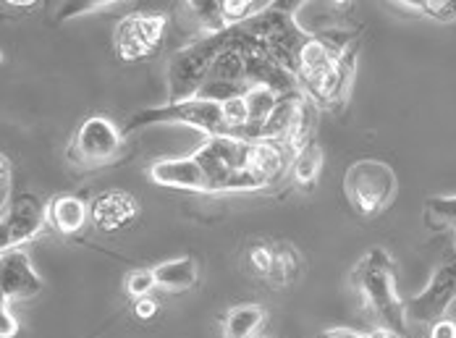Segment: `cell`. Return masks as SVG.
I'll list each match as a JSON object with an SVG mask.
<instances>
[{
	"mask_svg": "<svg viewBox=\"0 0 456 338\" xmlns=\"http://www.w3.org/2000/svg\"><path fill=\"white\" fill-rule=\"evenodd\" d=\"M352 286L362 296V304L372 312L378 328L407 334V302L396 294L394 262L386 249L372 246L352 270Z\"/></svg>",
	"mask_w": 456,
	"mask_h": 338,
	"instance_id": "obj_1",
	"label": "cell"
},
{
	"mask_svg": "<svg viewBox=\"0 0 456 338\" xmlns=\"http://www.w3.org/2000/svg\"><path fill=\"white\" fill-rule=\"evenodd\" d=\"M255 142L239 137H208L205 145L194 149L210 194L218 192H257L265 189L252 171Z\"/></svg>",
	"mask_w": 456,
	"mask_h": 338,
	"instance_id": "obj_2",
	"label": "cell"
},
{
	"mask_svg": "<svg viewBox=\"0 0 456 338\" xmlns=\"http://www.w3.org/2000/svg\"><path fill=\"white\" fill-rule=\"evenodd\" d=\"M233 29L221 35H202L200 40L176 50L168 60V102H183L200 95L216 58L231 45Z\"/></svg>",
	"mask_w": 456,
	"mask_h": 338,
	"instance_id": "obj_3",
	"label": "cell"
},
{
	"mask_svg": "<svg viewBox=\"0 0 456 338\" xmlns=\"http://www.w3.org/2000/svg\"><path fill=\"white\" fill-rule=\"evenodd\" d=\"M396 173L383 160H360L344 176V194L362 218L380 215L396 199Z\"/></svg>",
	"mask_w": 456,
	"mask_h": 338,
	"instance_id": "obj_4",
	"label": "cell"
},
{
	"mask_svg": "<svg viewBox=\"0 0 456 338\" xmlns=\"http://www.w3.org/2000/svg\"><path fill=\"white\" fill-rule=\"evenodd\" d=\"M155 124H186L208 137H231L224 116V102L213 100H183V102H166L163 108H144L126 124V132H139Z\"/></svg>",
	"mask_w": 456,
	"mask_h": 338,
	"instance_id": "obj_5",
	"label": "cell"
},
{
	"mask_svg": "<svg viewBox=\"0 0 456 338\" xmlns=\"http://www.w3.org/2000/svg\"><path fill=\"white\" fill-rule=\"evenodd\" d=\"M121 152H124V132H118V126L110 118L92 116L77 129L69 145V160L79 168H97L113 163Z\"/></svg>",
	"mask_w": 456,
	"mask_h": 338,
	"instance_id": "obj_6",
	"label": "cell"
},
{
	"mask_svg": "<svg viewBox=\"0 0 456 338\" xmlns=\"http://www.w3.org/2000/svg\"><path fill=\"white\" fill-rule=\"evenodd\" d=\"M233 29V40L213 63L202 90L200 100H213V102H228L233 97H244L249 93L247 84V66H244V43H247V32L241 27H231Z\"/></svg>",
	"mask_w": 456,
	"mask_h": 338,
	"instance_id": "obj_7",
	"label": "cell"
},
{
	"mask_svg": "<svg viewBox=\"0 0 456 338\" xmlns=\"http://www.w3.org/2000/svg\"><path fill=\"white\" fill-rule=\"evenodd\" d=\"M166 32H168L166 13H158V11H137V13H129L116 27V35H113L116 52L126 63L150 58L155 50L163 45Z\"/></svg>",
	"mask_w": 456,
	"mask_h": 338,
	"instance_id": "obj_8",
	"label": "cell"
},
{
	"mask_svg": "<svg viewBox=\"0 0 456 338\" xmlns=\"http://www.w3.org/2000/svg\"><path fill=\"white\" fill-rule=\"evenodd\" d=\"M456 302V254L454 260H446L436 268L430 284L417 296L407 299V320L436 326L446 320L449 307Z\"/></svg>",
	"mask_w": 456,
	"mask_h": 338,
	"instance_id": "obj_9",
	"label": "cell"
},
{
	"mask_svg": "<svg viewBox=\"0 0 456 338\" xmlns=\"http://www.w3.org/2000/svg\"><path fill=\"white\" fill-rule=\"evenodd\" d=\"M47 226V205L35 194H21L11 202V207L0 215V252L19 249L21 244L40 237Z\"/></svg>",
	"mask_w": 456,
	"mask_h": 338,
	"instance_id": "obj_10",
	"label": "cell"
},
{
	"mask_svg": "<svg viewBox=\"0 0 456 338\" xmlns=\"http://www.w3.org/2000/svg\"><path fill=\"white\" fill-rule=\"evenodd\" d=\"M354 63H357V50L330 60L322 71L305 76L302 79V90L313 102L325 105V108H341L349 93H352V82H354Z\"/></svg>",
	"mask_w": 456,
	"mask_h": 338,
	"instance_id": "obj_11",
	"label": "cell"
},
{
	"mask_svg": "<svg viewBox=\"0 0 456 338\" xmlns=\"http://www.w3.org/2000/svg\"><path fill=\"white\" fill-rule=\"evenodd\" d=\"M43 291V278L29 262V254L19 249L0 252V299L3 302H24Z\"/></svg>",
	"mask_w": 456,
	"mask_h": 338,
	"instance_id": "obj_12",
	"label": "cell"
},
{
	"mask_svg": "<svg viewBox=\"0 0 456 338\" xmlns=\"http://www.w3.org/2000/svg\"><path fill=\"white\" fill-rule=\"evenodd\" d=\"M139 199L124 189H108L97 194L90 205V221L100 231H118L139 215Z\"/></svg>",
	"mask_w": 456,
	"mask_h": 338,
	"instance_id": "obj_13",
	"label": "cell"
},
{
	"mask_svg": "<svg viewBox=\"0 0 456 338\" xmlns=\"http://www.w3.org/2000/svg\"><path fill=\"white\" fill-rule=\"evenodd\" d=\"M150 179L158 187H166V189L210 194L208 179H205L200 163L194 160V155H189V157H166V160L152 163Z\"/></svg>",
	"mask_w": 456,
	"mask_h": 338,
	"instance_id": "obj_14",
	"label": "cell"
},
{
	"mask_svg": "<svg viewBox=\"0 0 456 338\" xmlns=\"http://www.w3.org/2000/svg\"><path fill=\"white\" fill-rule=\"evenodd\" d=\"M87 221H90V207L85 205L82 197L61 194L47 202V226L63 237L79 234Z\"/></svg>",
	"mask_w": 456,
	"mask_h": 338,
	"instance_id": "obj_15",
	"label": "cell"
},
{
	"mask_svg": "<svg viewBox=\"0 0 456 338\" xmlns=\"http://www.w3.org/2000/svg\"><path fill=\"white\" fill-rule=\"evenodd\" d=\"M158 278V289L186 291L200 281V268L194 257H176L152 268Z\"/></svg>",
	"mask_w": 456,
	"mask_h": 338,
	"instance_id": "obj_16",
	"label": "cell"
},
{
	"mask_svg": "<svg viewBox=\"0 0 456 338\" xmlns=\"http://www.w3.org/2000/svg\"><path fill=\"white\" fill-rule=\"evenodd\" d=\"M268 310L260 304H239L228 310L224 320V336L226 338H255V334L265 326Z\"/></svg>",
	"mask_w": 456,
	"mask_h": 338,
	"instance_id": "obj_17",
	"label": "cell"
},
{
	"mask_svg": "<svg viewBox=\"0 0 456 338\" xmlns=\"http://www.w3.org/2000/svg\"><path fill=\"white\" fill-rule=\"evenodd\" d=\"M320 171H322V149L318 147V142H310L305 149L297 152V157L291 163V179L299 189L310 192L318 184Z\"/></svg>",
	"mask_w": 456,
	"mask_h": 338,
	"instance_id": "obj_18",
	"label": "cell"
},
{
	"mask_svg": "<svg viewBox=\"0 0 456 338\" xmlns=\"http://www.w3.org/2000/svg\"><path fill=\"white\" fill-rule=\"evenodd\" d=\"M299 273H302V254L291 244H278L275 246L273 270H271L268 281L278 289H283V286L294 284L299 278Z\"/></svg>",
	"mask_w": 456,
	"mask_h": 338,
	"instance_id": "obj_19",
	"label": "cell"
},
{
	"mask_svg": "<svg viewBox=\"0 0 456 338\" xmlns=\"http://www.w3.org/2000/svg\"><path fill=\"white\" fill-rule=\"evenodd\" d=\"M189 11L194 13V19L202 24L205 35H221L226 32V21H224V3L221 0H191Z\"/></svg>",
	"mask_w": 456,
	"mask_h": 338,
	"instance_id": "obj_20",
	"label": "cell"
},
{
	"mask_svg": "<svg viewBox=\"0 0 456 338\" xmlns=\"http://www.w3.org/2000/svg\"><path fill=\"white\" fill-rule=\"evenodd\" d=\"M273 3H263V0H224V21L226 27H244L247 21L257 19L260 13H265Z\"/></svg>",
	"mask_w": 456,
	"mask_h": 338,
	"instance_id": "obj_21",
	"label": "cell"
},
{
	"mask_svg": "<svg viewBox=\"0 0 456 338\" xmlns=\"http://www.w3.org/2000/svg\"><path fill=\"white\" fill-rule=\"evenodd\" d=\"M402 8H410V11H417L433 21H441V24H452L456 21V3L452 0H422V3H399Z\"/></svg>",
	"mask_w": 456,
	"mask_h": 338,
	"instance_id": "obj_22",
	"label": "cell"
},
{
	"mask_svg": "<svg viewBox=\"0 0 456 338\" xmlns=\"http://www.w3.org/2000/svg\"><path fill=\"white\" fill-rule=\"evenodd\" d=\"M425 213L433 223L456 229V194L454 197H430L425 202Z\"/></svg>",
	"mask_w": 456,
	"mask_h": 338,
	"instance_id": "obj_23",
	"label": "cell"
},
{
	"mask_svg": "<svg viewBox=\"0 0 456 338\" xmlns=\"http://www.w3.org/2000/svg\"><path fill=\"white\" fill-rule=\"evenodd\" d=\"M158 289V278H155V270L152 268H139V270H132L126 276V294L139 302L144 296H150V291Z\"/></svg>",
	"mask_w": 456,
	"mask_h": 338,
	"instance_id": "obj_24",
	"label": "cell"
},
{
	"mask_svg": "<svg viewBox=\"0 0 456 338\" xmlns=\"http://www.w3.org/2000/svg\"><path fill=\"white\" fill-rule=\"evenodd\" d=\"M247 262H249V270H252V273H257V276L268 278V276H271V270H273L275 249L265 246V244H257V246H252V249H249Z\"/></svg>",
	"mask_w": 456,
	"mask_h": 338,
	"instance_id": "obj_25",
	"label": "cell"
},
{
	"mask_svg": "<svg viewBox=\"0 0 456 338\" xmlns=\"http://www.w3.org/2000/svg\"><path fill=\"white\" fill-rule=\"evenodd\" d=\"M19 336V320L11 312V304L0 299V338H16Z\"/></svg>",
	"mask_w": 456,
	"mask_h": 338,
	"instance_id": "obj_26",
	"label": "cell"
},
{
	"mask_svg": "<svg viewBox=\"0 0 456 338\" xmlns=\"http://www.w3.org/2000/svg\"><path fill=\"white\" fill-rule=\"evenodd\" d=\"M0 163H3V194H0V215H3L11 207V157L3 155Z\"/></svg>",
	"mask_w": 456,
	"mask_h": 338,
	"instance_id": "obj_27",
	"label": "cell"
},
{
	"mask_svg": "<svg viewBox=\"0 0 456 338\" xmlns=\"http://www.w3.org/2000/svg\"><path fill=\"white\" fill-rule=\"evenodd\" d=\"M155 312H158V302L150 299V296L139 299L137 304H134V315H137L139 320H150V318H155Z\"/></svg>",
	"mask_w": 456,
	"mask_h": 338,
	"instance_id": "obj_28",
	"label": "cell"
},
{
	"mask_svg": "<svg viewBox=\"0 0 456 338\" xmlns=\"http://www.w3.org/2000/svg\"><path fill=\"white\" fill-rule=\"evenodd\" d=\"M430 338H456V323L454 320H441V323H436L433 326V331H430Z\"/></svg>",
	"mask_w": 456,
	"mask_h": 338,
	"instance_id": "obj_29",
	"label": "cell"
},
{
	"mask_svg": "<svg viewBox=\"0 0 456 338\" xmlns=\"http://www.w3.org/2000/svg\"><path fill=\"white\" fill-rule=\"evenodd\" d=\"M320 338H370V336L360 334V331H352V328H330V331H325Z\"/></svg>",
	"mask_w": 456,
	"mask_h": 338,
	"instance_id": "obj_30",
	"label": "cell"
},
{
	"mask_svg": "<svg viewBox=\"0 0 456 338\" xmlns=\"http://www.w3.org/2000/svg\"><path fill=\"white\" fill-rule=\"evenodd\" d=\"M370 338H402L399 334H394V331H386V328H375Z\"/></svg>",
	"mask_w": 456,
	"mask_h": 338,
	"instance_id": "obj_31",
	"label": "cell"
}]
</instances>
